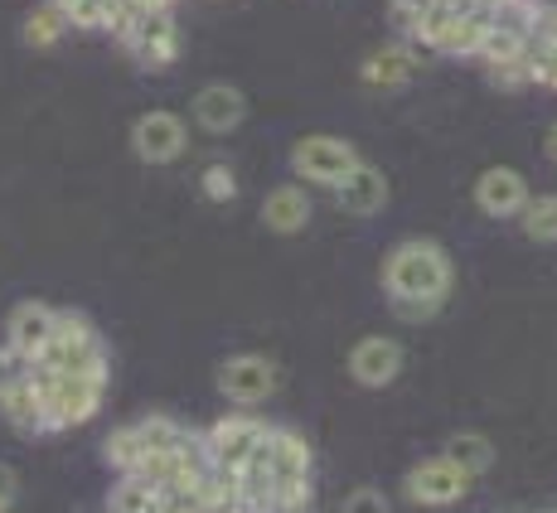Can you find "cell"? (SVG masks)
Masks as SVG:
<instances>
[{
    "instance_id": "obj_1",
    "label": "cell",
    "mask_w": 557,
    "mask_h": 513,
    "mask_svg": "<svg viewBox=\"0 0 557 513\" xmlns=\"http://www.w3.org/2000/svg\"><path fill=\"white\" fill-rule=\"evenodd\" d=\"M456 266L436 238H403L383 256V296H388L393 315L407 325H422L436 310L451 301Z\"/></svg>"
},
{
    "instance_id": "obj_2",
    "label": "cell",
    "mask_w": 557,
    "mask_h": 513,
    "mask_svg": "<svg viewBox=\"0 0 557 513\" xmlns=\"http://www.w3.org/2000/svg\"><path fill=\"white\" fill-rule=\"evenodd\" d=\"M35 373H63V378H107V345L102 335L73 310H59L53 339L35 359Z\"/></svg>"
},
{
    "instance_id": "obj_3",
    "label": "cell",
    "mask_w": 557,
    "mask_h": 513,
    "mask_svg": "<svg viewBox=\"0 0 557 513\" xmlns=\"http://www.w3.org/2000/svg\"><path fill=\"white\" fill-rule=\"evenodd\" d=\"M35 373V368H29ZM39 402H45V431H73L92 422L107 398V378H63V373H35Z\"/></svg>"
},
{
    "instance_id": "obj_4",
    "label": "cell",
    "mask_w": 557,
    "mask_h": 513,
    "mask_svg": "<svg viewBox=\"0 0 557 513\" xmlns=\"http://www.w3.org/2000/svg\"><path fill=\"white\" fill-rule=\"evenodd\" d=\"M359 160L363 155L349 141H339V136H301V141L292 146V175L301 179L306 189H330V195H335Z\"/></svg>"
},
{
    "instance_id": "obj_5",
    "label": "cell",
    "mask_w": 557,
    "mask_h": 513,
    "mask_svg": "<svg viewBox=\"0 0 557 513\" xmlns=\"http://www.w3.org/2000/svg\"><path fill=\"white\" fill-rule=\"evenodd\" d=\"M470 485H475V475L470 470H460L451 455H426V461H417L412 470H407L403 479V495L412 499V504L422 509H451L460 504V499L470 495Z\"/></svg>"
},
{
    "instance_id": "obj_6",
    "label": "cell",
    "mask_w": 557,
    "mask_h": 513,
    "mask_svg": "<svg viewBox=\"0 0 557 513\" xmlns=\"http://www.w3.org/2000/svg\"><path fill=\"white\" fill-rule=\"evenodd\" d=\"M189 151V122L170 107H151L132 122V155L141 165H175Z\"/></svg>"
},
{
    "instance_id": "obj_7",
    "label": "cell",
    "mask_w": 557,
    "mask_h": 513,
    "mask_svg": "<svg viewBox=\"0 0 557 513\" xmlns=\"http://www.w3.org/2000/svg\"><path fill=\"white\" fill-rule=\"evenodd\" d=\"M180 20H175V10H141L136 15V25L122 35V49L132 53L141 68H151V73H160V68H170V63L180 59Z\"/></svg>"
},
{
    "instance_id": "obj_8",
    "label": "cell",
    "mask_w": 557,
    "mask_h": 513,
    "mask_svg": "<svg viewBox=\"0 0 557 513\" xmlns=\"http://www.w3.org/2000/svg\"><path fill=\"white\" fill-rule=\"evenodd\" d=\"M276 388H282V368H276L267 354H233V359L219 363V392L243 412H252L257 402H267Z\"/></svg>"
},
{
    "instance_id": "obj_9",
    "label": "cell",
    "mask_w": 557,
    "mask_h": 513,
    "mask_svg": "<svg viewBox=\"0 0 557 513\" xmlns=\"http://www.w3.org/2000/svg\"><path fill=\"white\" fill-rule=\"evenodd\" d=\"M267 436V422L252 412H228L219 416V422L203 431V446H209V461L213 465H228V470H243L248 465V455L257 451V441Z\"/></svg>"
},
{
    "instance_id": "obj_10",
    "label": "cell",
    "mask_w": 557,
    "mask_h": 513,
    "mask_svg": "<svg viewBox=\"0 0 557 513\" xmlns=\"http://www.w3.org/2000/svg\"><path fill=\"white\" fill-rule=\"evenodd\" d=\"M529 195H533L529 179L509 165H490V170H480V179H475V209L485 213V218H499V223L519 218L523 204H529Z\"/></svg>"
},
{
    "instance_id": "obj_11",
    "label": "cell",
    "mask_w": 557,
    "mask_h": 513,
    "mask_svg": "<svg viewBox=\"0 0 557 513\" xmlns=\"http://www.w3.org/2000/svg\"><path fill=\"white\" fill-rule=\"evenodd\" d=\"M189 116H195L199 132L228 136V132H238V126L248 122V92L233 88V83H203V88L195 92Z\"/></svg>"
},
{
    "instance_id": "obj_12",
    "label": "cell",
    "mask_w": 557,
    "mask_h": 513,
    "mask_svg": "<svg viewBox=\"0 0 557 513\" xmlns=\"http://www.w3.org/2000/svg\"><path fill=\"white\" fill-rule=\"evenodd\" d=\"M403 345L393 335H369L359 339L355 349H349V378L359 383V388H388V383H398L403 373Z\"/></svg>"
},
{
    "instance_id": "obj_13",
    "label": "cell",
    "mask_w": 557,
    "mask_h": 513,
    "mask_svg": "<svg viewBox=\"0 0 557 513\" xmlns=\"http://www.w3.org/2000/svg\"><path fill=\"white\" fill-rule=\"evenodd\" d=\"M422 59H426V49H417V45H407V39H398V45L373 49L369 59L359 63V78L369 83V88H379V92H398V88H407V83L417 78Z\"/></svg>"
},
{
    "instance_id": "obj_14",
    "label": "cell",
    "mask_w": 557,
    "mask_h": 513,
    "mask_svg": "<svg viewBox=\"0 0 557 513\" xmlns=\"http://www.w3.org/2000/svg\"><path fill=\"white\" fill-rule=\"evenodd\" d=\"M53 325H59V310L45 305V301H20L5 320V345L25 359H39L45 345L53 339Z\"/></svg>"
},
{
    "instance_id": "obj_15",
    "label": "cell",
    "mask_w": 557,
    "mask_h": 513,
    "mask_svg": "<svg viewBox=\"0 0 557 513\" xmlns=\"http://www.w3.org/2000/svg\"><path fill=\"white\" fill-rule=\"evenodd\" d=\"M388 175H383L379 165H369V160H359L355 170H349V179L335 189V204L339 213H349V218H373V213L388 209Z\"/></svg>"
},
{
    "instance_id": "obj_16",
    "label": "cell",
    "mask_w": 557,
    "mask_h": 513,
    "mask_svg": "<svg viewBox=\"0 0 557 513\" xmlns=\"http://www.w3.org/2000/svg\"><path fill=\"white\" fill-rule=\"evenodd\" d=\"M310 213H315V204H310V189L301 185V179H292V185L267 189V199H262V228L292 238V233H301L306 223H310Z\"/></svg>"
},
{
    "instance_id": "obj_17",
    "label": "cell",
    "mask_w": 557,
    "mask_h": 513,
    "mask_svg": "<svg viewBox=\"0 0 557 513\" xmlns=\"http://www.w3.org/2000/svg\"><path fill=\"white\" fill-rule=\"evenodd\" d=\"M0 416H5L20 436H49L45 431V402H39V388H35V373H29L25 383H15L10 392H0Z\"/></svg>"
},
{
    "instance_id": "obj_18",
    "label": "cell",
    "mask_w": 557,
    "mask_h": 513,
    "mask_svg": "<svg viewBox=\"0 0 557 513\" xmlns=\"http://www.w3.org/2000/svg\"><path fill=\"white\" fill-rule=\"evenodd\" d=\"M513 223H519V233L529 242L557 248V195H529V204H523V213Z\"/></svg>"
},
{
    "instance_id": "obj_19",
    "label": "cell",
    "mask_w": 557,
    "mask_h": 513,
    "mask_svg": "<svg viewBox=\"0 0 557 513\" xmlns=\"http://www.w3.org/2000/svg\"><path fill=\"white\" fill-rule=\"evenodd\" d=\"M63 35H69V20H63V10L53 5V0H39L25 15V25H20V39H25L29 49H53Z\"/></svg>"
},
{
    "instance_id": "obj_20",
    "label": "cell",
    "mask_w": 557,
    "mask_h": 513,
    "mask_svg": "<svg viewBox=\"0 0 557 513\" xmlns=\"http://www.w3.org/2000/svg\"><path fill=\"white\" fill-rule=\"evenodd\" d=\"M107 509L112 513H160V489L136 475H122L112 485V495H107Z\"/></svg>"
},
{
    "instance_id": "obj_21",
    "label": "cell",
    "mask_w": 557,
    "mask_h": 513,
    "mask_svg": "<svg viewBox=\"0 0 557 513\" xmlns=\"http://www.w3.org/2000/svg\"><path fill=\"white\" fill-rule=\"evenodd\" d=\"M446 455H451L460 470H470L475 479L485 475L490 465H495V446H490L480 431H460V436H451V441H446Z\"/></svg>"
},
{
    "instance_id": "obj_22",
    "label": "cell",
    "mask_w": 557,
    "mask_h": 513,
    "mask_svg": "<svg viewBox=\"0 0 557 513\" xmlns=\"http://www.w3.org/2000/svg\"><path fill=\"white\" fill-rule=\"evenodd\" d=\"M102 461L112 470H122V475H132L136 465H141V436H136V422L116 426L112 436L102 441Z\"/></svg>"
},
{
    "instance_id": "obj_23",
    "label": "cell",
    "mask_w": 557,
    "mask_h": 513,
    "mask_svg": "<svg viewBox=\"0 0 557 513\" xmlns=\"http://www.w3.org/2000/svg\"><path fill=\"white\" fill-rule=\"evenodd\" d=\"M199 195L209 199V204H233V199H238V175H233L223 160H213V165L199 170Z\"/></svg>"
},
{
    "instance_id": "obj_24",
    "label": "cell",
    "mask_w": 557,
    "mask_h": 513,
    "mask_svg": "<svg viewBox=\"0 0 557 513\" xmlns=\"http://www.w3.org/2000/svg\"><path fill=\"white\" fill-rule=\"evenodd\" d=\"M73 29H107V10L112 0H53Z\"/></svg>"
},
{
    "instance_id": "obj_25",
    "label": "cell",
    "mask_w": 557,
    "mask_h": 513,
    "mask_svg": "<svg viewBox=\"0 0 557 513\" xmlns=\"http://www.w3.org/2000/svg\"><path fill=\"white\" fill-rule=\"evenodd\" d=\"M29 368H35V359H25V354H15L10 345H0V392H10L15 383H25Z\"/></svg>"
},
{
    "instance_id": "obj_26",
    "label": "cell",
    "mask_w": 557,
    "mask_h": 513,
    "mask_svg": "<svg viewBox=\"0 0 557 513\" xmlns=\"http://www.w3.org/2000/svg\"><path fill=\"white\" fill-rule=\"evenodd\" d=\"M388 495L383 489H373V485H359L355 495H345V504H339V513H388Z\"/></svg>"
},
{
    "instance_id": "obj_27",
    "label": "cell",
    "mask_w": 557,
    "mask_h": 513,
    "mask_svg": "<svg viewBox=\"0 0 557 513\" xmlns=\"http://www.w3.org/2000/svg\"><path fill=\"white\" fill-rule=\"evenodd\" d=\"M160 513H209V509H203V499L195 495V485H185V489H165V495H160Z\"/></svg>"
},
{
    "instance_id": "obj_28",
    "label": "cell",
    "mask_w": 557,
    "mask_h": 513,
    "mask_svg": "<svg viewBox=\"0 0 557 513\" xmlns=\"http://www.w3.org/2000/svg\"><path fill=\"white\" fill-rule=\"evenodd\" d=\"M15 499H20V479H15V470L0 465V513L15 504Z\"/></svg>"
},
{
    "instance_id": "obj_29",
    "label": "cell",
    "mask_w": 557,
    "mask_h": 513,
    "mask_svg": "<svg viewBox=\"0 0 557 513\" xmlns=\"http://www.w3.org/2000/svg\"><path fill=\"white\" fill-rule=\"evenodd\" d=\"M432 5H442V0H393V15L407 20V15H422V10H432Z\"/></svg>"
},
{
    "instance_id": "obj_30",
    "label": "cell",
    "mask_w": 557,
    "mask_h": 513,
    "mask_svg": "<svg viewBox=\"0 0 557 513\" xmlns=\"http://www.w3.org/2000/svg\"><path fill=\"white\" fill-rule=\"evenodd\" d=\"M543 155H548L553 165H557V122L548 126V136H543Z\"/></svg>"
},
{
    "instance_id": "obj_31",
    "label": "cell",
    "mask_w": 557,
    "mask_h": 513,
    "mask_svg": "<svg viewBox=\"0 0 557 513\" xmlns=\"http://www.w3.org/2000/svg\"><path fill=\"white\" fill-rule=\"evenodd\" d=\"M136 5H141V10H160V5H165V10H175L180 0H136Z\"/></svg>"
},
{
    "instance_id": "obj_32",
    "label": "cell",
    "mask_w": 557,
    "mask_h": 513,
    "mask_svg": "<svg viewBox=\"0 0 557 513\" xmlns=\"http://www.w3.org/2000/svg\"><path fill=\"white\" fill-rule=\"evenodd\" d=\"M5 513H10V509H5Z\"/></svg>"
}]
</instances>
